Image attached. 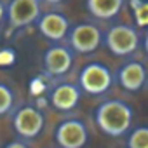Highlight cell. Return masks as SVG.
Listing matches in <instances>:
<instances>
[{
  "label": "cell",
  "instance_id": "6da1fadb",
  "mask_svg": "<svg viewBox=\"0 0 148 148\" xmlns=\"http://www.w3.org/2000/svg\"><path fill=\"white\" fill-rule=\"evenodd\" d=\"M132 119H134V113L131 105L122 99H106L94 112L96 125L106 136H112V138H120L127 134L131 131Z\"/></svg>",
  "mask_w": 148,
  "mask_h": 148
},
{
  "label": "cell",
  "instance_id": "7a4b0ae2",
  "mask_svg": "<svg viewBox=\"0 0 148 148\" xmlns=\"http://www.w3.org/2000/svg\"><path fill=\"white\" fill-rule=\"evenodd\" d=\"M103 44L113 56L127 58L139 49L141 37H139V32L136 26L113 25L103 33Z\"/></svg>",
  "mask_w": 148,
  "mask_h": 148
},
{
  "label": "cell",
  "instance_id": "3957f363",
  "mask_svg": "<svg viewBox=\"0 0 148 148\" xmlns=\"http://www.w3.org/2000/svg\"><path fill=\"white\" fill-rule=\"evenodd\" d=\"M113 73L112 70L103 63H89L86 64L79 73V87L80 91L91 94V96H101L110 91L113 86Z\"/></svg>",
  "mask_w": 148,
  "mask_h": 148
},
{
  "label": "cell",
  "instance_id": "277c9868",
  "mask_svg": "<svg viewBox=\"0 0 148 148\" xmlns=\"http://www.w3.org/2000/svg\"><path fill=\"white\" fill-rule=\"evenodd\" d=\"M71 51L80 54H91L103 44V32L92 23H80L68 32Z\"/></svg>",
  "mask_w": 148,
  "mask_h": 148
},
{
  "label": "cell",
  "instance_id": "5b68a950",
  "mask_svg": "<svg viewBox=\"0 0 148 148\" xmlns=\"http://www.w3.org/2000/svg\"><path fill=\"white\" fill-rule=\"evenodd\" d=\"M12 124H14V131L18 132L19 138L33 139L42 132V129L45 125V119L38 108L28 105V106H23L16 112Z\"/></svg>",
  "mask_w": 148,
  "mask_h": 148
},
{
  "label": "cell",
  "instance_id": "8992f818",
  "mask_svg": "<svg viewBox=\"0 0 148 148\" xmlns=\"http://www.w3.org/2000/svg\"><path fill=\"white\" fill-rule=\"evenodd\" d=\"M54 136H56V143L61 148H84L87 139H89L87 127L79 119L63 120L58 125Z\"/></svg>",
  "mask_w": 148,
  "mask_h": 148
},
{
  "label": "cell",
  "instance_id": "52a82bcc",
  "mask_svg": "<svg viewBox=\"0 0 148 148\" xmlns=\"http://www.w3.org/2000/svg\"><path fill=\"white\" fill-rule=\"evenodd\" d=\"M113 79H117L119 86L124 91L138 92L145 87V84L148 80V71H146V66L141 61L131 59V61H125L124 64L119 66L117 75Z\"/></svg>",
  "mask_w": 148,
  "mask_h": 148
},
{
  "label": "cell",
  "instance_id": "ba28073f",
  "mask_svg": "<svg viewBox=\"0 0 148 148\" xmlns=\"http://www.w3.org/2000/svg\"><path fill=\"white\" fill-rule=\"evenodd\" d=\"M40 18V0H11L7 19L12 30L25 28Z\"/></svg>",
  "mask_w": 148,
  "mask_h": 148
},
{
  "label": "cell",
  "instance_id": "9c48e42d",
  "mask_svg": "<svg viewBox=\"0 0 148 148\" xmlns=\"http://www.w3.org/2000/svg\"><path fill=\"white\" fill-rule=\"evenodd\" d=\"M73 66V51L64 45H52L44 54V70L49 77H63Z\"/></svg>",
  "mask_w": 148,
  "mask_h": 148
},
{
  "label": "cell",
  "instance_id": "30bf717a",
  "mask_svg": "<svg viewBox=\"0 0 148 148\" xmlns=\"http://www.w3.org/2000/svg\"><path fill=\"white\" fill-rule=\"evenodd\" d=\"M37 25H38V32L47 40L52 42L64 40L70 32V21L61 12H47L37 19Z\"/></svg>",
  "mask_w": 148,
  "mask_h": 148
},
{
  "label": "cell",
  "instance_id": "8fae6325",
  "mask_svg": "<svg viewBox=\"0 0 148 148\" xmlns=\"http://www.w3.org/2000/svg\"><path fill=\"white\" fill-rule=\"evenodd\" d=\"M80 98H82L80 87L68 82L58 84L51 91V105L59 112H71L73 108H77Z\"/></svg>",
  "mask_w": 148,
  "mask_h": 148
},
{
  "label": "cell",
  "instance_id": "7c38bea8",
  "mask_svg": "<svg viewBox=\"0 0 148 148\" xmlns=\"http://www.w3.org/2000/svg\"><path fill=\"white\" fill-rule=\"evenodd\" d=\"M125 0H86V5L91 16L96 19H113L120 14Z\"/></svg>",
  "mask_w": 148,
  "mask_h": 148
},
{
  "label": "cell",
  "instance_id": "4fadbf2b",
  "mask_svg": "<svg viewBox=\"0 0 148 148\" xmlns=\"http://www.w3.org/2000/svg\"><path fill=\"white\" fill-rule=\"evenodd\" d=\"M127 148H148V125H138L129 132Z\"/></svg>",
  "mask_w": 148,
  "mask_h": 148
},
{
  "label": "cell",
  "instance_id": "5bb4252c",
  "mask_svg": "<svg viewBox=\"0 0 148 148\" xmlns=\"http://www.w3.org/2000/svg\"><path fill=\"white\" fill-rule=\"evenodd\" d=\"M131 9L138 28H148V0H131Z\"/></svg>",
  "mask_w": 148,
  "mask_h": 148
},
{
  "label": "cell",
  "instance_id": "9a60e30c",
  "mask_svg": "<svg viewBox=\"0 0 148 148\" xmlns=\"http://www.w3.org/2000/svg\"><path fill=\"white\" fill-rule=\"evenodd\" d=\"M14 105V94L12 91L4 86V84H0V115H5L7 112H11Z\"/></svg>",
  "mask_w": 148,
  "mask_h": 148
},
{
  "label": "cell",
  "instance_id": "2e32d148",
  "mask_svg": "<svg viewBox=\"0 0 148 148\" xmlns=\"http://www.w3.org/2000/svg\"><path fill=\"white\" fill-rule=\"evenodd\" d=\"M4 148H30L25 141H11V143H7Z\"/></svg>",
  "mask_w": 148,
  "mask_h": 148
},
{
  "label": "cell",
  "instance_id": "e0dca14e",
  "mask_svg": "<svg viewBox=\"0 0 148 148\" xmlns=\"http://www.w3.org/2000/svg\"><path fill=\"white\" fill-rule=\"evenodd\" d=\"M143 49H145V52L148 54V28H146V32H145V37H143Z\"/></svg>",
  "mask_w": 148,
  "mask_h": 148
},
{
  "label": "cell",
  "instance_id": "ac0fdd59",
  "mask_svg": "<svg viewBox=\"0 0 148 148\" xmlns=\"http://www.w3.org/2000/svg\"><path fill=\"white\" fill-rule=\"evenodd\" d=\"M4 16H5V5L0 2V23H2V19H4Z\"/></svg>",
  "mask_w": 148,
  "mask_h": 148
},
{
  "label": "cell",
  "instance_id": "d6986e66",
  "mask_svg": "<svg viewBox=\"0 0 148 148\" xmlns=\"http://www.w3.org/2000/svg\"><path fill=\"white\" fill-rule=\"evenodd\" d=\"M44 2H47V4H52V5H56V4H61V2H64V0H44Z\"/></svg>",
  "mask_w": 148,
  "mask_h": 148
}]
</instances>
